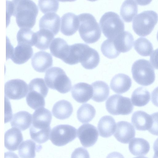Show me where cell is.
Listing matches in <instances>:
<instances>
[{"mask_svg":"<svg viewBox=\"0 0 158 158\" xmlns=\"http://www.w3.org/2000/svg\"><path fill=\"white\" fill-rule=\"evenodd\" d=\"M7 16L15 17L19 28H32L36 22L38 13V6L31 0L7 1Z\"/></svg>","mask_w":158,"mask_h":158,"instance_id":"6da1fadb","label":"cell"},{"mask_svg":"<svg viewBox=\"0 0 158 158\" xmlns=\"http://www.w3.org/2000/svg\"><path fill=\"white\" fill-rule=\"evenodd\" d=\"M78 17L80 22L78 31L82 40L88 44L98 41L101 36V32L94 17L87 13L80 14Z\"/></svg>","mask_w":158,"mask_h":158,"instance_id":"7a4b0ae2","label":"cell"},{"mask_svg":"<svg viewBox=\"0 0 158 158\" xmlns=\"http://www.w3.org/2000/svg\"><path fill=\"white\" fill-rule=\"evenodd\" d=\"M73 55L76 64L80 63L87 69H92L98 65L100 56L97 51L89 45L82 43L72 45Z\"/></svg>","mask_w":158,"mask_h":158,"instance_id":"3957f363","label":"cell"},{"mask_svg":"<svg viewBox=\"0 0 158 158\" xmlns=\"http://www.w3.org/2000/svg\"><path fill=\"white\" fill-rule=\"evenodd\" d=\"M45 80L47 86L50 89L56 90L60 93L69 92L72 88V83L65 72L61 68L54 67L49 69L46 72Z\"/></svg>","mask_w":158,"mask_h":158,"instance_id":"277c9868","label":"cell"},{"mask_svg":"<svg viewBox=\"0 0 158 158\" xmlns=\"http://www.w3.org/2000/svg\"><path fill=\"white\" fill-rule=\"evenodd\" d=\"M102 32L108 39L113 40L124 31V24L119 15L111 11L105 13L99 22Z\"/></svg>","mask_w":158,"mask_h":158,"instance_id":"5b68a950","label":"cell"},{"mask_svg":"<svg viewBox=\"0 0 158 158\" xmlns=\"http://www.w3.org/2000/svg\"><path fill=\"white\" fill-rule=\"evenodd\" d=\"M158 21V15L155 11H144L138 14L132 23L134 32L140 36L150 34L153 30Z\"/></svg>","mask_w":158,"mask_h":158,"instance_id":"8992f818","label":"cell"},{"mask_svg":"<svg viewBox=\"0 0 158 158\" xmlns=\"http://www.w3.org/2000/svg\"><path fill=\"white\" fill-rule=\"evenodd\" d=\"M131 73L134 80L143 86L149 85L155 80L154 69L150 62L145 59L135 61L132 66Z\"/></svg>","mask_w":158,"mask_h":158,"instance_id":"52a82bcc","label":"cell"},{"mask_svg":"<svg viewBox=\"0 0 158 158\" xmlns=\"http://www.w3.org/2000/svg\"><path fill=\"white\" fill-rule=\"evenodd\" d=\"M108 112L113 115H127L132 111L134 106L130 98L117 94L110 96L106 102Z\"/></svg>","mask_w":158,"mask_h":158,"instance_id":"ba28073f","label":"cell"},{"mask_svg":"<svg viewBox=\"0 0 158 158\" xmlns=\"http://www.w3.org/2000/svg\"><path fill=\"white\" fill-rule=\"evenodd\" d=\"M77 129L74 127L68 124H60L52 128L50 139L56 146H63L74 140L77 137Z\"/></svg>","mask_w":158,"mask_h":158,"instance_id":"9c48e42d","label":"cell"},{"mask_svg":"<svg viewBox=\"0 0 158 158\" xmlns=\"http://www.w3.org/2000/svg\"><path fill=\"white\" fill-rule=\"evenodd\" d=\"M29 91L27 83L20 79L8 81L5 84V97L13 100H19L25 97Z\"/></svg>","mask_w":158,"mask_h":158,"instance_id":"30bf717a","label":"cell"},{"mask_svg":"<svg viewBox=\"0 0 158 158\" xmlns=\"http://www.w3.org/2000/svg\"><path fill=\"white\" fill-rule=\"evenodd\" d=\"M77 135L81 143L85 147L93 146L98 137L97 128L89 123L83 124L80 127L77 131Z\"/></svg>","mask_w":158,"mask_h":158,"instance_id":"8fae6325","label":"cell"},{"mask_svg":"<svg viewBox=\"0 0 158 158\" xmlns=\"http://www.w3.org/2000/svg\"><path fill=\"white\" fill-rule=\"evenodd\" d=\"M9 58L15 63L21 64L27 62L32 57L33 50L29 45L18 44L14 48L10 49Z\"/></svg>","mask_w":158,"mask_h":158,"instance_id":"7c38bea8","label":"cell"},{"mask_svg":"<svg viewBox=\"0 0 158 158\" xmlns=\"http://www.w3.org/2000/svg\"><path fill=\"white\" fill-rule=\"evenodd\" d=\"M135 130L132 124L125 121L117 123L114 136L119 142L128 143L135 136Z\"/></svg>","mask_w":158,"mask_h":158,"instance_id":"4fadbf2b","label":"cell"},{"mask_svg":"<svg viewBox=\"0 0 158 158\" xmlns=\"http://www.w3.org/2000/svg\"><path fill=\"white\" fill-rule=\"evenodd\" d=\"M33 68L36 71L44 73L52 66L53 59L51 55L44 51L35 53L31 59Z\"/></svg>","mask_w":158,"mask_h":158,"instance_id":"5bb4252c","label":"cell"},{"mask_svg":"<svg viewBox=\"0 0 158 158\" xmlns=\"http://www.w3.org/2000/svg\"><path fill=\"white\" fill-rule=\"evenodd\" d=\"M79 23L78 16L72 13H66L61 18L60 31L65 35L71 36L77 31Z\"/></svg>","mask_w":158,"mask_h":158,"instance_id":"9a60e30c","label":"cell"},{"mask_svg":"<svg viewBox=\"0 0 158 158\" xmlns=\"http://www.w3.org/2000/svg\"><path fill=\"white\" fill-rule=\"evenodd\" d=\"M71 94L73 98L77 102L80 103H84L92 97L93 88L91 85L87 83H78L73 86Z\"/></svg>","mask_w":158,"mask_h":158,"instance_id":"2e32d148","label":"cell"},{"mask_svg":"<svg viewBox=\"0 0 158 158\" xmlns=\"http://www.w3.org/2000/svg\"><path fill=\"white\" fill-rule=\"evenodd\" d=\"M60 21V16L56 14L47 13L44 15L40 20V29L48 31L55 35L59 31Z\"/></svg>","mask_w":158,"mask_h":158,"instance_id":"e0dca14e","label":"cell"},{"mask_svg":"<svg viewBox=\"0 0 158 158\" xmlns=\"http://www.w3.org/2000/svg\"><path fill=\"white\" fill-rule=\"evenodd\" d=\"M50 50L53 56L64 62L70 52V45H69L62 38H56L52 42L50 46Z\"/></svg>","mask_w":158,"mask_h":158,"instance_id":"ac0fdd59","label":"cell"},{"mask_svg":"<svg viewBox=\"0 0 158 158\" xmlns=\"http://www.w3.org/2000/svg\"><path fill=\"white\" fill-rule=\"evenodd\" d=\"M23 140L21 131L16 127H12L5 133L4 145L10 151L16 150Z\"/></svg>","mask_w":158,"mask_h":158,"instance_id":"d6986e66","label":"cell"},{"mask_svg":"<svg viewBox=\"0 0 158 158\" xmlns=\"http://www.w3.org/2000/svg\"><path fill=\"white\" fill-rule=\"evenodd\" d=\"M131 84V80L129 76L123 73H118L112 78L110 87L115 93L121 94L128 91Z\"/></svg>","mask_w":158,"mask_h":158,"instance_id":"ffe728a7","label":"cell"},{"mask_svg":"<svg viewBox=\"0 0 158 158\" xmlns=\"http://www.w3.org/2000/svg\"><path fill=\"white\" fill-rule=\"evenodd\" d=\"M131 121L136 129L141 131L148 130L152 122L151 115L142 110L135 112L132 115Z\"/></svg>","mask_w":158,"mask_h":158,"instance_id":"44dd1931","label":"cell"},{"mask_svg":"<svg viewBox=\"0 0 158 158\" xmlns=\"http://www.w3.org/2000/svg\"><path fill=\"white\" fill-rule=\"evenodd\" d=\"M116 127V123L114 119L109 115L102 117L98 125L100 135L104 138H108L113 135L115 131Z\"/></svg>","mask_w":158,"mask_h":158,"instance_id":"7402d4cb","label":"cell"},{"mask_svg":"<svg viewBox=\"0 0 158 158\" xmlns=\"http://www.w3.org/2000/svg\"><path fill=\"white\" fill-rule=\"evenodd\" d=\"M72 105L69 102L62 100L56 102L52 110L54 116L59 119L64 120L69 118L73 112Z\"/></svg>","mask_w":158,"mask_h":158,"instance_id":"603a6c76","label":"cell"},{"mask_svg":"<svg viewBox=\"0 0 158 158\" xmlns=\"http://www.w3.org/2000/svg\"><path fill=\"white\" fill-rule=\"evenodd\" d=\"M32 115L27 111H19L13 116L11 125L21 131H24L31 126L32 123Z\"/></svg>","mask_w":158,"mask_h":158,"instance_id":"cb8c5ba5","label":"cell"},{"mask_svg":"<svg viewBox=\"0 0 158 158\" xmlns=\"http://www.w3.org/2000/svg\"><path fill=\"white\" fill-rule=\"evenodd\" d=\"M134 40L130 32L124 31L113 40L117 50L120 52L125 53L132 48Z\"/></svg>","mask_w":158,"mask_h":158,"instance_id":"d4e9b609","label":"cell"},{"mask_svg":"<svg viewBox=\"0 0 158 158\" xmlns=\"http://www.w3.org/2000/svg\"><path fill=\"white\" fill-rule=\"evenodd\" d=\"M150 148L148 142L142 138H134L131 140L129 144V149L130 152L138 157L145 155L149 152Z\"/></svg>","mask_w":158,"mask_h":158,"instance_id":"484cf974","label":"cell"},{"mask_svg":"<svg viewBox=\"0 0 158 158\" xmlns=\"http://www.w3.org/2000/svg\"><path fill=\"white\" fill-rule=\"evenodd\" d=\"M93 89L92 99L96 102H100L105 101L109 94V87L108 85L103 81H96L91 85Z\"/></svg>","mask_w":158,"mask_h":158,"instance_id":"4316f807","label":"cell"},{"mask_svg":"<svg viewBox=\"0 0 158 158\" xmlns=\"http://www.w3.org/2000/svg\"><path fill=\"white\" fill-rule=\"evenodd\" d=\"M35 35L36 42L35 46L41 50L48 49L55 36L52 32L42 29L35 32Z\"/></svg>","mask_w":158,"mask_h":158,"instance_id":"83f0119b","label":"cell"},{"mask_svg":"<svg viewBox=\"0 0 158 158\" xmlns=\"http://www.w3.org/2000/svg\"><path fill=\"white\" fill-rule=\"evenodd\" d=\"M137 12L138 6L133 0H125L120 8V15L123 19L127 23L132 21Z\"/></svg>","mask_w":158,"mask_h":158,"instance_id":"f1b7e54d","label":"cell"},{"mask_svg":"<svg viewBox=\"0 0 158 158\" xmlns=\"http://www.w3.org/2000/svg\"><path fill=\"white\" fill-rule=\"evenodd\" d=\"M40 146L37 147L35 143L31 139L23 141L18 148L19 156L21 158H34L35 156L36 152L40 150Z\"/></svg>","mask_w":158,"mask_h":158,"instance_id":"f546056e","label":"cell"},{"mask_svg":"<svg viewBox=\"0 0 158 158\" xmlns=\"http://www.w3.org/2000/svg\"><path fill=\"white\" fill-rule=\"evenodd\" d=\"M149 92L143 87H139L133 92L131 96L133 104L136 106L141 107L147 105L150 101Z\"/></svg>","mask_w":158,"mask_h":158,"instance_id":"4dcf8cb0","label":"cell"},{"mask_svg":"<svg viewBox=\"0 0 158 158\" xmlns=\"http://www.w3.org/2000/svg\"><path fill=\"white\" fill-rule=\"evenodd\" d=\"M96 110L93 106L88 103L82 105L77 113L78 120L82 123H88L95 117Z\"/></svg>","mask_w":158,"mask_h":158,"instance_id":"1f68e13d","label":"cell"},{"mask_svg":"<svg viewBox=\"0 0 158 158\" xmlns=\"http://www.w3.org/2000/svg\"><path fill=\"white\" fill-rule=\"evenodd\" d=\"M18 44L35 46L36 42L35 32L30 29L21 28L18 31L17 36Z\"/></svg>","mask_w":158,"mask_h":158,"instance_id":"d6a6232c","label":"cell"},{"mask_svg":"<svg viewBox=\"0 0 158 158\" xmlns=\"http://www.w3.org/2000/svg\"><path fill=\"white\" fill-rule=\"evenodd\" d=\"M134 48L137 52L143 56H149L153 51L152 44L147 39L140 37L134 42Z\"/></svg>","mask_w":158,"mask_h":158,"instance_id":"836d02e7","label":"cell"},{"mask_svg":"<svg viewBox=\"0 0 158 158\" xmlns=\"http://www.w3.org/2000/svg\"><path fill=\"white\" fill-rule=\"evenodd\" d=\"M44 97L39 93L29 91L26 100L28 105L34 110L44 107L45 105Z\"/></svg>","mask_w":158,"mask_h":158,"instance_id":"e575fe53","label":"cell"},{"mask_svg":"<svg viewBox=\"0 0 158 158\" xmlns=\"http://www.w3.org/2000/svg\"><path fill=\"white\" fill-rule=\"evenodd\" d=\"M101 50L102 54L109 59L115 58L120 53L116 49L113 40L109 39L103 42L101 45Z\"/></svg>","mask_w":158,"mask_h":158,"instance_id":"d590c367","label":"cell"},{"mask_svg":"<svg viewBox=\"0 0 158 158\" xmlns=\"http://www.w3.org/2000/svg\"><path fill=\"white\" fill-rule=\"evenodd\" d=\"M45 83L43 78H36L33 79L28 84L29 91H35L45 98L48 91V89Z\"/></svg>","mask_w":158,"mask_h":158,"instance_id":"8d00e7d4","label":"cell"},{"mask_svg":"<svg viewBox=\"0 0 158 158\" xmlns=\"http://www.w3.org/2000/svg\"><path fill=\"white\" fill-rule=\"evenodd\" d=\"M38 6L40 10L44 14L50 12H56L59 6L57 0H39Z\"/></svg>","mask_w":158,"mask_h":158,"instance_id":"74e56055","label":"cell"},{"mask_svg":"<svg viewBox=\"0 0 158 158\" xmlns=\"http://www.w3.org/2000/svg\"><path fill=\"white\" fill-rule=\"evenodd\" d=\"M151 116L152 119V124L148 131L152 134L158 136V112L154 113Z\"/></svg>","mask_w":158,"mask_h":158,"instance_id":"f35d334b","label":"cell"},{"mask_svg":"<svg viewBox=\"0 0 158 158\" xmlns=\"http://www.w3.org/2000/svg\"><path fill=\"white\" fill-rule=\"evenodd\" d=\"M72 157L89 158V155L86 149L81 147L75 150L72 154Z\"/></svg>","mask_w":158,"mask_h":158,"instance_id":"ab89813d","label":"cell"},{"mask_svg":"<svg viewBox=\"0 0 158 158\" xmlns=\"http://www.w3.org/2000/svg\"><path fill=\"white\" fill-rule=\"evenodd\" d=\"M150 60L154 68L158 69V48L152 52L150 56Z\"/></svg>","mask_w":158,"mask_h":158,"instance_id":"60d3db41","label":"cell"},{"mask_svg":"<svg viewBox=\"0 0 158 158\" xmlns=\"http://www.w3.org/2000/svg\"><path fill=\"white\" fill-rule=\"evenodd\" d=\"M151 101L155 106L158 107V86L156 88L152 93Z\"/></svg>","mask_w":158,"mask_h":158,"instance_id":"b9f144b4","label":"cell"},{"mask_svg":"<svg viewBox=\"0 0 158 158\" xmlns=\"http://www.w3.org/2000/svg\"><path fill=\"white\" fill-rule=\"evenodd\" d=\"M153 148L154 152L153 157L158 158V138L154 143Z\"/></svg>","mask_w":158,"mask_h":158,"instance_id":"7bdbcfd3","label":"cell"},{"mask_svg":"<svg viewBox=\"0 0 158 158\" xmlns=\"http://www.w3.org/2000/svg\"><path fill=\"white\" fill-rule=\"evenodd\" d=\"M136 3L140 6H146L149 4L152 0H134Z\"/></svg>","mask_w":158,"mask_h":158,"instance_id":"ee69618b","label":"cell"},{"mask_svg":"<svg viewBox=\"0 0 158 158\" xmlns=\"http://www.w3.org/2000/svg\"><path fill=\"white\" fill-rule=\"evenodd\" d=\"M59 1L61 2H72L75 1L76 0H58Z\"/></svg>","mask_w":158,"mask_h":158,"instance_id":"f6af8a7d","label":"cell"},{"mask_svg":"<svg viewBox=\"0 0 158 158\" xmlns=\"http://www.w3.org/2000/svg\"><path fill=\"white\" fill-rule=\"evenodd\" d=\"M87 0L89 1H91V2H94V1H97L98 0Z\"/></svg>","mask_w":158,"mask_h":158,"instance_id":"bcb514c9","label":"cell"},{"mask_svg":"<svg viewBox=\"0 0 158 158\" xmlns=\"http://www.w3.org/2000/svg\"><path fill=\"white\" fill-rule=\"evenodd\" d=\"M156 36H157V40L158 41V31L157 34Z\"/></svg>","mask_w":158,"mask_h":158,"instance_id":"7dc6e473","label":"cell"}]
</instances>
